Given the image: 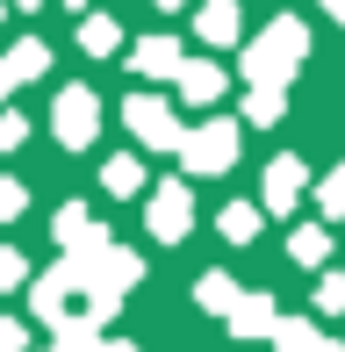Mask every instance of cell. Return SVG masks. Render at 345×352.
Masks as SVG:
<instances>
[{
	"label": "cell",
	"mask_w": 345,
	"mask_h": 352,
	"mask_svg": "<svg viewBox=\"0 0 345 352\" xmlns=\"http://www.w3.org/2000/svg\"><path fill=\"white\" fill-rule=\"evenodd\" d=\"M22 201H29V195H22V180H0V223L22 216Z\"/></svg>",
	"instance_id": "obj_21"
},
{
	"label": "cell",
	"mask_w": 345,
	"mask_h": 352,
	"mask_svg": "<svg viewBox=\"0 0 345 352\" xmlns=\"http://www.w3.org/2000/svg\"><path fill=\"white\" fill-rule=\"evenodd\" d=\"M115 36H122V29L108 22V14H87V29H80V43H87L93 58H108V51H115Z\"/></svg>",
	"instance_id": "obj_13"
},
{
	"label": "cell",
	"mask_w": 345,
	"mask_h": 352,
	"mask_svg": "<svg viewBox=\"0 0 345 352\" xmlns=\"http://www.w3.org/2000/svg\"><path fill=\"white\" fill-rule=\"evenodd\" d=\"M14 8H36V0H14Z\"/></svg>",
	"instance_id": "obj_27"
},
{
	"label": "cell",
	"mask_w": 345,
	"mask_h": 352,
	"mask_svg": "<svg viewBox=\"0 0 345 352\" xmlns=\"http://www.w3.org/2000/svg\"><path fill=\"white\" fill-rule=\"evenodd\" d=\"M101 187H108V195H137V187H144V166H137V158H108Z\"/></svg>",
	"instance_id": "obj_12"
},
{
	"label": "cell",
	"mask_w": 345,
	"mask_h": 352,
	"mask_svg": "<svg viewBox=\"0 0 345 352\" xmlns=\"http://www.w3.org/2000/svg\"><path fill=\"white\" fill-rule=\"evenodd\" d=\"M245 116H252V122H274V116H280V94H274V87H252V101H245Z\"/></svg>",
	"instance_id": "obj_16"
},
{
	"label": "cell",
	"mask_w": 345,
	"mask_h": 352,
	"mask_svg": "<svg viewBox=\"0 0 345 352\" xmlns=\"http://www.w3.org/2000/svg\"><path fill=\"white\" fill-rule=\"evenodd\" d=\"M22 137H29V122L14 116V108H0V151H14V144H22Z\"/></svg>",
	"instance_id": "obj_20"
},
{
	"label": "cell",
	"mask_w": 345,
	"mask_h": 352,
	"mask_svg": "<svg viewBox=\"0 0 345 352\" xmlns=\"http://www.w3.org/2000/svg\"><path fill=\"white\" fill-rule=\"evenodd\" d=\"M51 122H58V144H93V130H101V101H93V87H65L58 94V108H51Z\"/></svg>",
	"instance_id": "obj_4"
},
{
	"label": "cell",
	"mask_w": 345,
	"mask_h": 352,
	"mask_svg": "<svg viewBox=\"0 0 345 352\" xmlns=\"http://www.w3.org/2000/svg\"><path fill=\"white\" fill-rule=\"evenodd\" d=\"M201 302H209V309H230V302H238V287H230L223 274H209V280H201Z\"/></svg>",
	"instance_id": "obj_17"
},
{
	"label": "cell",
	"mask_w": 345,
	"mask_h": 352,
	"mask_svg": "<svg viewBox=\"0 0 345 352\" xmlns=\"http://www.w3.org/2000/svg\"><path fill=\"white\" fill-rule=\"evenodd\" d=\"M172 79H180V101H194V108H209L216 94H223V72L216 65H180Z\"/></svg>",
	"instance_id": "obj_9"
},
{
	"label": "cell",
	"mask_w": 345,
	"mask_h": 352,
	"mask_svg": "<svg viewBox=\"0 0 345 352\" xmlns=\"http://www.w3.org/2000/svg\"><path fill=\"white\" fill-rule=\"evenodd\" d=\"M302 58H309V29L295 22V14H280V22H266V36H252V43H245V79L280 94V79L302 65Z\"/></svg>",
	"instance_id": "obj_1"
},
{
	"label": "cell",
	"mask_w": 345,
	"mask_h": 352,
	"mask_svg": "<svg viewBox=\"0 0 345 352\" xmlns=\"http://www.w3.org/2000/svg\"><path fill=\"white\" fill-rule=\"evenodd\" d=\"M317 309H324V316H338V309H345V274H331V280L317 287Z\"/></svg>",
	"instance_id": "obj_18"
},
{
	"label": "cell",
	"mask_w": 345,
	"mask_h": 352,
	"mask_svg": "<svg viewBox=\"0 0 345 352\" xmlns=\"http://www.w3.org/2000/svg\"><path fill=\"white\" fill-rule=\"evenodd\" d=\"M266 324H274V302L266 295H238L230 302V331H266Z\"/></svg>",
	"instance_id": "obj_11"
},
{
	"label": "cell",
	"mask_w": 345,
	"mask_h": 352,
	"mask_svg": "<svg viewBox=\"0 0 345 352\" xmlns=\"http://www.w3.org/2000/svg\"><path fill=\"white\" fill-rule=\"evenodd\" d=\"M0 352H22V324H8V316H0Z\"/></svg>",
	"instance_id": "obj_23"
},
{
	"label": "cell",
	"mask_w": 345,
	"mask_h": 352,
	"mask_svg": "<svg viewBox=\"0 0 345 352\" xmlns=\"http://www.w3.org/2000/svg\"><path fill=\"white\" fill-rule=\"evenodd\" d=\"M130 65L144 72V79H172V72L187 65V58H180V43H172V36H144V43L130 51Z\"/></svg>",
	"instance_id": "obj_8"
},
{
	"label": "cell",
	"mask_w": 345,
	"mask_h": 352,
	"mask_svg": "<svg viewBox=\"0 0 345 352\" xmlns=\"http://www.w3.org/2000/svg\"><path fill=\"white\" fill-rule=\"evenodd\" d=\"M324 8H331V14H338V22H345V0H324Z\"/></svg>",
	"instance_id": "obj_24"
},
{
	"label": "cell",
	"mask_w": 345,
	"mask_h": 352,
	"mask_svg": "<svg viewBox=\"0 0 345 352\" xmlns=\"http://www.w3.org/2000/svg\"><path fill=\"white\" fill-rule=\"evenodd\" d=\"M216 230H223L230 245H252V230H259V209H252V201H230V209L216 216Z\"/></svg>",
	"instance_id": "obj_10"
},
{
	"label": "cell",
	"mask_w": 345,
	"mask_h": 352,
	"mask_svg": "<svg viewBox=\"0 0 345 352\" xmlns=\"http://www.w3.org/2000/svg\"><path fill=\"white\" fill-rule=\"evenodd\" d=\"M230 158H238V130L230 122H201V130L180 137V166L187 173H223Z\"/></svg>",
	"instance_id": "obj_2"
},
{
	"label": "cell",
	"mask_w": 345,
	"mask_h": 352,
	"mask_svg": "<svg viewBox=\"0 0 345 352\" xmlns=\"http://www.w3.org/2000/svg\"><path fill=\"white\" fill-rule=\"evenodd\" d=\"M14 280H22V252H8V245H0V295H8Z\"/></svg>",
	"instance_id": "obj_22"
},
{
	"label": "cell",
	"mask_w": 345,
	"mask_h": 352,
	"mask_svg": "<svg viewBox=\"0 0 345 352\" xmlns=\"http://www.w3.org/2000/svg\"><path fill=\"white\" fill-rule=\"evenodd\" d=\"M317 201H324V216H345V166L324 180V195H317Z\"/></svg>",
	"instance_id": "obj_19"
},
{
	"label": "cell",
	"mask_w": 345,
	"mask_h": 352,
	"mask_svg": "<svg viewBox=\"0 0 345 352\" xmlns=\"http://www.w3.org/2000/svg\"><path fill=\"white\" fill-rule=\"evenodd\" d=\"M0 65H8V79H36V72H43V43H14Z\"/></svg>",
	"instance_id": "obj_14"
},
{
	"label": "cell",
	"mask_w": 345,
	"mask_h": 352,
	"mask_svg": "<svg viewBox=\"0 0 345 352\" xmlns=\"http://www.w3.org/2000/svg\"><path fill=\"white\" fill-rule=\"evenodd\" d=\"M159 8H187V0H159Z\"/></svg>",
	"instance_id": "obj_26"
},
{
	"label": "cell",
	"mask_w": 345,
	"mask_h": 352,
	"mask_svg": "<svg viewBox=\"0 0 345 352\" xmlns=\"http://www.w3.org/2000/svg\"><path fill=\"white\" fill-rule=\"evenodd\" d=\"M238 0H201V14H194V36L201 43H216V51H223V43H238Z\"/></svg>",
	"instance_id": "obj_7"
},
{
	"label": "cell",
	"mask_w": 345,
	"mask_h": 352,
	"mask_svg": "<svg viewBox=\"0 0 345 352\" xmlns=\"http://www.w3.org/2000/svg\"><path fill=\"white\" fill-rule=\"evenodd\" d=\"M144 216H151V237H166V245H172V237H187V223H194V201H187L180 180H166L159 195H151Z\"/></svg>",
	"instance_id": "obj_5"
},
{
	"label": "cell",
	"mask_w": 345,
	"mask_h": 352,
	"mask_svg": "<svg viewBox=\"0 0 345 352\" xmlns=\"http://www.w3.org/2000/svg\"><path fill=\"white\" fill-rule=\"evenodd\" d=\"M288 252H295V259H302V266H317L324 252H331V237H324L317 223H309V230H295V237H288Z\"/></svg>",
	"instance_id": "obj_15"
},
{
	"label": "cell",
	"mask_w": 345,
	"mask_h": 352,
	"mask_svg": "<svg viewBox=\"0 0 345 352\" xmlns=\"http://www.w3.org/2000/svg\"><path fill=\"white\" fill-rule=\"evenodd\" d=\"M58 352H65V345H58Z\"/></svg>",
	"instance_id": "obj_28"
},
{
	"label": "cell",
	"mask_w": 345,
	"mask_h": 352,
	"mask_svg": "<svg viewBox=\"0 0 345 352\" xmlns=\"http://www.w3.org/2000/svg\"><path fill=\"white\" fill-rule=\"evenodd\" d=\"M302 187H309L302 158H274V166H266V209H280V216H288L295 201H302Z\"/></svg>",
	"instance_id": "obj_6"
},
{
	"label": "cell",
	"mask_w": 345,
	"mask_h": 352,
	"mask_svg": "<svg viewBox=\"0 0 345 352\" xmlns=\"http://www.w3.org/2000/svg\"><path fill=\"white\" fill-rule=\"evenodd\" d=\"M93 352H137V345H93Z\"/></svg>",
	"instance_id": "obj_25"
},
{
	"label": "cell",
	"mask_w": 345,
	"mask_h": 352,
	"mask_svg": "<svg viewBox=\"0 0 345 352\" xmlns=\"http://www.w3.org/2000/svg\"><path fill=\"white\" fill-rule=\"evenodd\" d=\"M122 122H130V130H137V144H151V151H180V122H172V108L159 101V94H137V101L130 108H122Z\"/></svg>",
	"instance_id": "obj_3"
}]
</instances>
